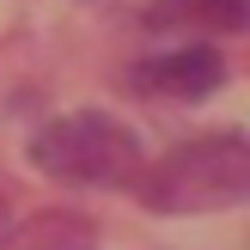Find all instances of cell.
I'll list each match as a JSON object with an SVG mask.
<instances>
[{"mask_svg": "<svg viewBox=\"0 0 250 250\" xmlns=\"http://www.w3.org/2000/svg\"><path fill=\"white\" fill-rule=\"evenodd\" d=\"M134 195L153 214H220V208L250 202V134L214 128L165 146L134 177Z\"/></svg>", "mask_w": 250, "mask_h": 250, "instance_id": "obj_1", "label": "cell"}, {"mask_svg": "<svg viewBox=\"0 0 250 250\" xmlns=\"http://www.w3.org/2000/svg\"><path fill=\"white\" fill-rule=\"evenodd\" d=\"M31 165L73 189H128L146 171L141 134L110 110H67L31 134Z\"/></svg>", "mask_w": 250, "mask_h": 250, "instance_id": "obj_2", "label": "cell"}, {"mask_svg": "<svg viewBox=\"0 0 250 250\" xmlns=\"http://www.w3.org/2000/svg\"><path fill=\"white\" fill-rule=\"evenodd\" d=\"M122 80L141 98H159V104H202L226 85V61L208 43H177V49H153L146 61H134Z\"/></svg>", "mask_w": 250, "mask_h": 250, "instance_id": "obj_3", "label": "cell"}, {"mask_svg": "<svg viewBox=\"0 0 250 250\" xmlns=\"http://www.w3.org/2000/svg\"><path fill=\"white\" fill-rule=\"evenodd\" d=\"M146 31H195V37H238L250 31V0H153Z\"/></svg>", "mask_w": 250, "mask_h": 250, "instance_id": "obj_4", "label": "cell"}, {"mask_svg": "<svg viewBox=\"0 0 250 250\" xmlns=\"http://www.w3.org/2000/svg\"><path fill=\"white\" fill-rule=\"evenodd\" d=\"M0 250H98V232H92V220H80V214H37Z\"/></svg>", "mask_w": 250, "mask_h": 250, "instance_id": "obj_5", "label": "cell"}]
</instances>
